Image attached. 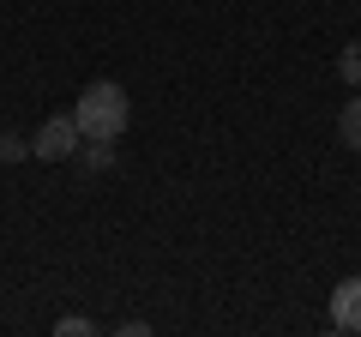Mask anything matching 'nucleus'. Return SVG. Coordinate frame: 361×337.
Segmentation results:
<instances>
[{
	"instance_id": "1",
	"label": "nucleus",
	"mask_w": 361,
	"mask_h": 337,
	"mask_svg": "<svg viewBox=\"0 0 361 337\" xmlns=\"http://www.w3.org/2000/svg\"><path fill=\"white\" fill-rule=\"evenodd\" d=\"M73 121H78V139H121L127 121H133V97L121 91L115 78H97V85L78 91Z\"/></svg>"
},
{
	"instance_id": "2",
	"label": "nucleus",
	"mask_w": 361,
	"mask_h": 337,
	"mask_svg": "<svg viewBox=\"0 0 361 337\" xmlns=\"http://www.w3.org/2000/svg\"><path fill=\"white\" fill-rule=\"evenodd\" d=\"M73 151H78V121L73 115H49L37 127V139H30V157H42V163H66Z\"/></svg>"
},
{
	"instance_id": "3",
	"label": "nucleus",
	"mask_w": 361,
	"mask_h": 337,
	"mask_svg": "<svg viewBox=\"0 0 361 337\" xmlns=\"http://www.w3.org/2000/svg\"><path fill=\"white\" fill-rule=\"evenodd\" d=\"M331 331L361 337V277H343V283L331 289Z\"/></svg>"
},
{
	"instance_id": "4",
	"label": "nucleus",
	"mask_w": 361,
	"mask_h": 337,
	"mask_svg": "<svg viewBox=\"0 0 361 337\" xmlns=\"http://www.w3.org/2000/svg\"><path fill=\"white\" fill-rule=\"evenodd\" d=\"M78 163H85V175H109L115 168V139H78Z\"/></svg>"
},
{
	"instance_id": "5",
	"label": "nucleus",
	"mask_w": 361,
	"mask_h": 337,
	"mask_svg": "<svg viewBox=\"0 0 361 337\" xmlns=\"http://www.w3.org/2000/svg\"><path fill=\"white\" fill-rule=\"evenodd\" d=\"M337 139H343L349 151H361V91H355V103H343V115H337Z\"/></svg>"
},
{
	"instance_id": "6",
	"label": "nucleus",
	"mask_w": 361,
	"mask_h": 337,
	"mask_svg": "<svg viewBox=\"0 0 361 337\" xmlns=\"http://www.w3.org/2000/svg\"><path fill=\"white\" fill-rule=\"evenodd\" d=\"M337 78H343L349 91H361V37H355V42H349V49H343V54H337Z\"/></svg>"
},
{
	"instance_id": "7",
	"label": "nucleus",
	"mask_w": 361,
	"mask_h": 337,
	"mask_svg": "<svg viewBox=\"0 0 361 337\" xmlns=\"http://www.w3.org/2000/svg\"><path fill=\"white\" fill-rule=\"evenodd\" d=\"M30 157V139H18V133H0V163H25Z\"/></svg>"
},
{
	"instance_id": "8",
	"label": "nucleus",
	"mask_w": 361,
	"mask_h": 337,
	"mask_svg": "<svg viewBox=\"0 0 361 337\" xmlns=\"http://www.w3.org/2000/svg\"><path fill=\"white\" fill-rule=\"evenodd\" d=\"M54 331H61V337H90V331H97V319H85V313H66Z\"/></svg>"
}]
</instances>
